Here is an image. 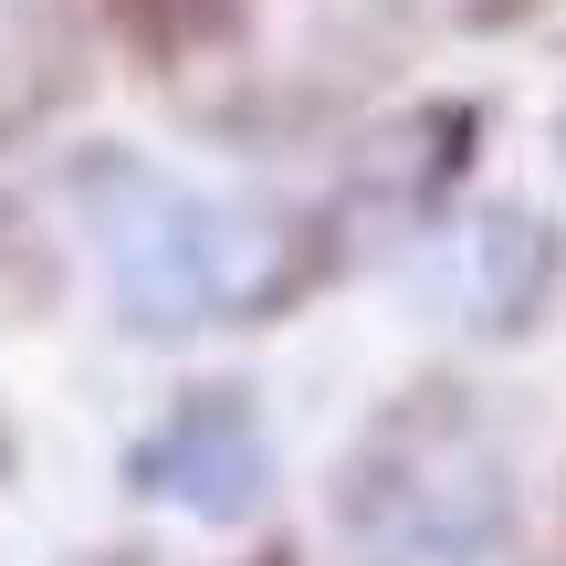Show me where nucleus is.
Segmentation results:
<instances>
[{
	"mask_svg": "<svg viewBox=\"0 0 566 566\" xmlns=\"http://www.w3.org/2000/svg\"><path fill=\"white\" fill-rule=\"evenodd\" d=\"M84 231H95L116 315L147 325V336L263 315L283 294V273H294V242L263 210L221 200V189H189L147 158H95L84 168Z\"/></svg>",
	"mask_w": 566,
	"mask_h": 566,
	"instance_id": "obj_1",
	"label": "nucleus"
},
{
	"mask_svg": "<svg viewBox=\"0 0 566 566\" xmlns=\"http://www.w3.org/2000/svg\"><path fill=\"white\" fill-rule=\"evenodd\" d=\"M504 525H514V483L462 409L388 420L346 483V535L367 566H483Z\"/></svg>",
	"mask_w": 566,
	"mask_h": 566,
	"instance_id": "obj_2",
	"label": "nucleus"
},
{
	"mask_svg": "<svg viewBox=\"0 0 566 566\" xmlns=\"http://www.w3.org/2000/svg\"><path fill=\"white\" fill-rule=\"evenodd\" d=\"M546 273H556V252H546V231H535L525 210H462L451 231L420 242L409 294H420L441 325H483V336H504V325L535 315Z\"/></svg>",
	"mask_w": 566,
	"mask_h": 566,
	"instance_id": "obj_3",
	"label": "nucleus"
},
{
	"mask_svg": "<svg viewBox=\"0 0 566 566\" xmlns=\"http://www.w3.org/2000/svg\"><path fill=\"white\" fill-rule=\"evenodd\" d=\"M137 483L158 493V504L200 514V525H242V514L263 504V483H273L263 420H252L242 399H189L168 430L137 441Z\"/></svg>",
	"mask_w": 566,
	"mask_h": 566,
	"instance_id": "obj_4",
	"label": "nucleus"
}]
</instances>
